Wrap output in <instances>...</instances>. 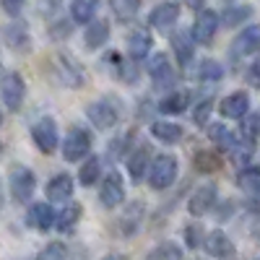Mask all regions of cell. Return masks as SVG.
<instances>
[{
  "label": "cell",
  "instance_id": "obj_1",
  "mask_svg": "<svg viewBox=\"0 0 260 260\" xmlns=\"http://www.w3.org/2000/svg\"><path fill=\"white\" fill-rule=\"evenodd\" d=\"M177 172H180L177 156L159 154V156H154V161H151V167H148V185L154 190H167V187L175 185Z\"/></svg>",
  "mask_w": 260,
  "mask_h": 260
},
{
  "label": "cell",
  "instance_id": "obj_2",
  "mask_svg": "<svg viewBox=\"0 0 260 260\" xmlns=\"http://www.w3.org/2000/svg\"><path fill=\"white\" fill-rule=\"evenodd\" d=\"M86 117H89V122L94 127L110 130L120 120V104L112 96H102V99H96V102H91L89 107H86Z\"/></svg>",
  "mask_w": 260,
  "mask_h": 260
},
{
  "label": "cell",
  "instance_id": "obj_3",
  "mask_svg": "<svg viewBox=\"0 0 260 260\" xmlns=\"http://www.w3.org/2000/svg\"><path fill=\"white\" fill-rule=\"evenodd\" d=\"M91 154V133L81 125H73L68 136L62 138V159L65 161H78Z\"/></svg>",
  "mask_w": 260,
  "mask_h": 260
},
{
  "label": "cell",
  "instance_id": "obj_4",
  "mask_svg": "<svg viewBox=\"0 0 260 260\" xmlns=\"http://www.w3.org/2000/svg\"><path fill=\"white\" fill-rule=\"evenodd\" d=\"M8 187H11V198L16 203H29L34 187H37V177L29 167H13L11 175H8Z\"/></svg>",
  "mask_w": 260,
  "mask_h": 260
},
{
  "label": "cell",
  "instance_id": "obj_5",
  "mask_svg": "<svg viewBox=\"0 0 260 260\" xmlns=\"http://www.w3.org/2000/svg\"><path fill=\"white\" fill-rule=\"evenodd\" d=\"M219 26H221L219 13L211 11V8H201L198 16H195V21H192V29H190L195 45H206L208 47L213 42V37H216V31H219Z\"/></svg>",
  "mask_w": 260,
  "mask_h": 260
},
{
  "label": "cell",
  "instance_id": "obj_6",
  "mask_svg": "<svg viewBox=\"0 0 260 260\" xmlns=\"http://www.w3.org/2000/svg\"><path fill=\"white\" fill-rule=\"evenodd\" d=\"M52 65H55V78L62 86H68V89H78V86L86 83V71L81 68V65L71 55H57L52 60Z\"/></svg>",
  "mask_w": 260,
  "mask_h": 260
},
{
  "label": "cell",
  "instance_id": "obj_7",
  "mask_svg": "<svg viewBox=\"0 0 260 260\" xmlns=\"http://www.w3.org/2000/svg\"><path fill=\"white\" fill-rule=\"evenodd\" d=\"M0 96H3V104L11 112L21 110V104L26 99V83L21 78V73H8L3 78V83H0Z\"/></svg>",
  "mask_w": 260,
  "mask_h": 260
},
{
  "label": "cell",
  "instance_id": "obj_8",
  "mask_svg": "<svg viewBox=\"0 0 260 260\" xmlns=\"http://www.w3.org/2000/svg\"><path fill=\"white\" fill-rule=\"evenodd\" d=\"M148 76H151V81H154V89H161V91L172 89V86L177 83V76H175V71H172L169 57L164 52L151 55V60H148Z\"/></svg>",
  "mask_w": 260,
  "mask_h": 260
},
{
  "label": "cell",
  "instance_id": "obj_9",
  "mask_svg": "<svg viewBox=\"0 0 260 260\" xmlns=\"http://www.w3.org/2000/svg\"><path fill=\"white\" fill-rule=\"evenodd\" d=\"M257 50H260V24H252V26L242 29L234 37L232 47H229V55H232V60H242V57H247Z\"/></svg>",
  "mask_w": 260,
  "mask_h": 260
},
{
  "label": "cell",
  "instance_id": "obj_10",
  "mask_svg": "<svg viewBox=\"0 0 260 260\" xmlns=\"http://www.w3.org/2000/svg\"><path fill=\"white\" fill-rule=\"evenodd\" d=\"M31 141L42 154H52V151L57 148V122L52 117H42L31 127Z\"/></svg>",
  "mask_w": 260,
  "mask_h": 260
},
{
  "label": "cell",
  "instance_id": "obj_11",
  "mask_svg": "<svg viewBox=\"0 0 260 260\" xmlns=\"http://www.w3.org/2000/svg\"><path fill=\"white\" fill-rule=\"evenodd\" d=\"M177 18H180V3L164 0V3L154 6V11L148 13V24L156 31H172V26L177 24Z\"/></svg>",
  "mask_w": 260,
  "mask_h": 260
},
{
  "label": "cell",
  "instance_id": "obj_12",
  "mask_svg": "<svg viewBox=\"0 0 260 260\" xmlns=\"http://www.w3.org/2000/svg\"><path fill=\"white\" fill-rule=\"evenodd\" d=\"M99 201L104 208H117L122 206L125 201V185H122V177L117 175V172H110L102 185H99Z\"/></svg>",
  "mask_w": 260,
  "mask_h": 260
},
{
  "label": "cell",
  "instance_id": "obj_13",
  "mask_svg": "<svg viewBox=\"0 0 260 260\" xmlns=\"http://www.w3.org/2000/svg\"><path fill=\"white\" fill-rule=\"evenodd\" d=\"M216 201H219L216 185H213V182H206V185H201L198 190H195V192L190 195V201H187V211H190L192 216H203V213H208V211L216 206Z\"/></svg>",
  "mask_w": 260,
  "mask_h": 260
},
{
  "label": "cell",
  "instance_id": "obj_14",
  "mask_svg": "<svg viewBox=\"0 0 260 260\" xmlns=\"http://www.w3.org/2000/svg\"><path fill=\"white\" fill-rule=\"evenodd\" d=\"M148 164H151V146L148 143H141L130 151L127 156V175L133 182H141L148 172Z\"/></svg>",
  "mask_w": 260,
  "mask_h": 260
},
{
  "label": "cell",
  "instance_id": "obj_15",
  "mask_svg": "<svg viewBox=\"0 0 260 260\" xmlns=\"http://www.w3.org/2000/svg\"><path fill=\"white\" fill-rule=\"evenodd\" d=\"M143 216H146V208H143L141 201L127 203V206H125V213L120 216L117 232H120L122 237H133V234L141 229V224H143Z\"/></svg>",
  "mask_w": 260,
  "mask_h": 260
},
{
  "label": "cell",
  "instance_id": "obj_16",
  "mask_svg": "<svg viewBox=\"0 0 260 260\" xmlns=\"http://www.w3.org/2000/svg\"><path fill=\"white\" fill-rule=\"evenodd\" d=\"M26 224L37 232H50L55 226V211L47 203H31L26 211Z\"/></svg>",
  "mask_w": 260,
  "mask_h": 260
},
{
  "label": "cell",
  "instance_id": "obj_17",
  "mask_svg": "<svg viewBox=\"0 0 260 260\" xmlns=\"http://www.w3.org/2000/svg\"><path fill=\"white\" fill-rule=\"evenodd\" d=\"M172 52H175L177 62L182 65V68H187V65L192 62V55H195V39L190 31H172Z\"/></svg>",
  "mask_w": 260,
  "mask_h": 260
},
{
  "label": "cell",
  "instance_id": "obj_18",
  "mask_svg": "<svg viewBox=\"0 0 260 260\" xmlns=\"http://www.w3.org/2000/svg\"><path fill=\"white\" fill-rule=\"evenodd\" d=\"M219 110H221V117L240 120L242 115L250 112V96H247V91H232L229 96H224V102L219 104Z\"/></svg>",
  "mask_w": 260,
  "mask_h": 260
},
{
  "label": "cell",
  "instance_id": "obj_19",
  "mask_svg": "<svg viewBox=\"0 0 260 260\" xmlns=\"http://www.w3.org/2000/svg\"><path fill=\"white\" fill-rule=\"evenodd\" d=\"M151 136L167 146H175L185 138V127L177 122H169V120H156V122H151Z\"/></svg>",
  "mask_w": 260,
  "mask_h": 260
},
{
  "label": "cell",
  "instance_id": "obj_20",
  "mask_svg": "<svg viewBox=\"0 0 260 260\" xmlns=\"http://www.w3.org/2000/svg\"><path fill=\"white\" fill-rule=\"evenodd\" d=\"M47 201H55V203H65V201H71V195H73V177L71 175H65V172H60V175H55L47 187Z\"/></svg>",
  "mask_w": 260,
  "mask_h": 260
},
{
  "label": "cell",
  "instance_id": "obj_21",
  "mask_svg": "<svg viewBox=\"0 0 260 260\" xmlns=\"http://www.w3.org/2000/svg\"><path fill=\"white\" fill-rule=\"evenodd\" d=\"M107 39H110V21L107 18H91L89 26H86V34H83V42L89 50H99L107 45Z\"/></svg>",
  "mask_w": 260,
  "mask_h": 260
},
{
  "label": "cell",
  "instance_id": "obj_22",
  "mask_svg": "<svg viewBox=\"0 0 260 260\" xmlns=\"http://www.w3.org/2000/svg\"><path fill=\"white\" fill-rule=\"evenodd\" d=\"M6 34V45L13 50V52H26L29 50V26L24 21H13L3 29Z\"/></svg>",
  "mask_w": 260,
  "mask_h": 260
},
{
  "label": "cell",
  "instance_id": "obj_23",
  "mask_svg": "<svg viewBox=\"0 0 260 260\" xmlns=\"http://www.w3.org/2000/svg\"><path fill=\"white\" fill-rule=\"evenodd\" d=\"M206 250H208V255H213V257H234V245H232V240L221 232V229H216V232H211V234H206Z\"/></svg>",
  "mask_w": 260,
  "mask_h": 260
},
{
  "label": "cell",
  "instance_id": "obj_24",
  "mask_svg": "<svg viewBox=\"0 0 260 260\" xmlns=\"http://www.w3.org/2000/svg\"><path fill=\"white\" fill-rule=\"evenodd\" d=\"M151 34L146 31V29H138V31H133L127 37V55H130V60H146L148 57V52H151Z\"/></svg>",
  "mask_w": 260,
  "mask_h": 260
},
{
  "label": "cell",
  "instance_id": "obj_25",
  "mask_svg": "<svg viewBox=\"0 0 260 260\" xmlns=\"http://www.w3.org/2000/svg\"><path fill=\"white\" fill-rule=\"evenodd\" d=\"M81 213H83V208L78 206V203H68L65 208H60L57 213H55V226H57V232H73L76 229V224L81 221Z\"/></svg>",
  "mask_w": 260,
  "mask_h": 260
},
{
  "label": "cell",
  "instance_id": "obj_26",
  "mask_svg": "<svg viewBox=\"0 0 260 260\" xmlns=\"http://www.w3.org/2000/svg\"><path fill=\"white\" fill-rule=\"evenodd\" d=\"M190 107V91H172L169 96H164L159 102V110L164 115H180Z\"/></svg>",
  "mask_w": 260,
  "mask_h": 260
},
{
  "label": "cell",
  "instance_id": "obj_27",
  "mask_svg": "<svg viewBox=\"0 0 260 260\" xmlns=\"http://www.w3.org/2000/svg\"><path fill=\"white\" fill-rule=\"evenodd\" d=\"M99 175H102V159L99 156H86V161L78 169V182L83 187H91V185L99 182Z\"/></svg>",
  "mask_w": 260,
  "mask_h": 260
},
{
  "label": "cell",
  "instance_id": "obj_28",
  "mask_svg": "<svg viewBox=\"0 0 260 260\" xmlns=\"http://www.w3.org/2000/svg\"><path fill=\"white\" fill-rule=\"evenodd\" d=\"M208 138L213 141V146H219L221 151H226V154L237 146V141H240V138H234V133L226 125H221V122H216V125L208 127Z\"/></svg>",
  "mask_w": 260,
  "mask_h": 260
},
{
  "label": "cell",
  "instance_id": "obj_29",
  "mask_svg": "<svg viewBox=\"0 0 260 260\" xmlns=\"http://www.w3.org/2000/svg\"><path fill=\"white\" fill-rule=\"evenodd\" d=\"M99 8V0H73L71 3V18L73 24H89V21L94 18Z\"/></svg>",
  "mask_w": 260,
  "mask_h": 260
},
{
  "label": "cell",
  "instance_id": "obj_30",
  "mask_svg": "<svg viewBox=\"0 0 260 260\" xmlns=\"http://www.w3.org/2000/svg\"><path fill=\"white\" fill-rule=\"evenodd\" d=\"M240 133L250 143H255L260 138V112H247L240 117Z\"/></svg>",
  "mask_w": 260,
  "mask_h": 260
},
{
  "label": "cell",
  "instance_id": "obj_31",
  "mask_svg": "<svg viewBox=\"0 0 260 260\" xmlns=\"http://www.w3.org/2000/svg\"><path fill=\"white\" fill-rule=\"evenodd\" d=\"M192 164H195L198 172H203V175H211V172H216L221 167V156L213 154V151H198L195 159H192Z\"/></svg>",
  "mask_w": 260,
  "mask_h": 260
},
{
  "label": "cell",
  "instance_id": "obj_32",
  "mask_svg": "<svg viewBox=\"0 0 260 260\" xmlns=\"http://www.w3.org/2000/svg\"><path fill=\"white\" fill-rule=\"evenodd\" d=\"M240 187L252 195H260V167H245L240 172Z\"/></svg>",
  "mask_w": 260,
  "mask_h": 260
},
{
  "label": "cell",
  "instance_id": "obj_33",
  "mask_svg": "<svg viewBox=\"0 0 260 260\" xmlns=\"http://www.w3.org/2000/svg\"><path fill=\"white\" fill-rule=\"evenodd\" d=\"M250 13H252L250 6H232V8H226L224 16H219V18H221L224 26H237V24H242V21H247Z\"/></svg>",
  "mask_w": 260,
  "mask_h": 260
},
{
  "label": "cell",
  "instance_id": "obj_34",
  "mask_svg": "<svg viewBox=\"0 0 260 260\" xmlns=\"http://www.w3.org/2000/svg\"><path fill=\"white\" fill-rule=\"evenodd\" d=\"M224 76V68H221V62H216V60H203L198 65V78L201 81H221Z\"/></svg>",
  "mask_w": 260,
  "mask_h": 260
},
{
  "label": "cell",
  "instance_id": "obj_35",
  "mask_svg": "<svg viewBox=\"0 0 260 260\" xmlns=\"http://www.w3.org/2000/svg\"><path fill=\"white\" fill-rule=\"evenodd\" d=\"M138 6H141V0H112V11L120 21H130L136 16Z\"/></svg>",
  "mask_w": 260,
  "mask_h": 260
},
{
  "label": "cell",
  "instance_id": "obj_36",
  "mask_svg": "<svg viewBox=\"0 0 260 260\" xmlns=\"http://www.w3.org/2000/svg\"><path fill=\"white\" fill-rule=\"evenodd\" d=\"M148 257H154V260H164V257H172V260H177V257H182V247H177L175 242H161V245H156L154 250L148 252Z\"/></svg>",
  "mask_w": 260,
  "mask_h": 260
},
{
  "label": "cell",
  "instance_id": "obj_37",
  "mask_svg": "<svg viewBox=\"0 0 260 260\" xmlns=\"http://www.w3.org/2000/svg\"><path fill=\"white\" fill-rule=\"evenodd\" d=\"M211 110H213V102H211V99H203L198 107H195V110H192V120H195V125H206L208 117H211Z\"/></svg>",
  "mask_w": 260,
  "mask_h": 260
},
{
  "label": "cell",
  "instance_id": "obj_38",
  "mask_svg": "<svg viewBox=\"0 0 260 260\" xmlns=\"http://www.w3.org/2000/svg\"><path fill=\"white\" fill-rule=\"evenodd\" d=\"M247 83L252 86V89H260V55L252 60V65H250V68H247Z\"/></svg>",
  "mask_w": 260,
  "mask_h": 260
},
{
  "label": "cell",
  "instance_id": "obj_39",
  "mask_svg": "<svg viewBox=\"0 0 260 260\" xmlns=\"http://www.w3.org/2000/svg\"><path fill=\"white\" fill-rule=\"evenodd\" d=\"M185 237H187V247H201V242H203V232L198 229V226H187L185 229Z\"/></svg>",
  "mask_w": 260,
  "mask_h": 260
},
{
  "label": "cell",
  "instance_id": "obj_40",
  "mask_svg": "<svg viewBox=\"0 0 260 260\" xmlns=\"http://www.w3.org/2000/svg\"><path fill=\"white\" fill-rule=\"evenodd\" d=\"M0 6H3V11L8 16H16V13H21V8L26 6V0H0Z\"/></svg>",
  "mask_w": 260,
  "mask_h": 260
},
{
  "label": "cell",
  "instance_id": "obj_41",
  "mask_svg": "<svg viewBox=\"0 0 260 260\" xmlns=\"http://www.w3.org/2000/svg\"><path fill=\"white\" fill-rule=\"evenodd\" d=\"M68 255V250H65L60 242H52L47 250H42V257H65Z\"/></svg>",
  "mask_w": 260,
  "mask_h": 260
},
{
  "label": "cell",
  "instance_id": "obj_42",
  "mask_svg": "<svg viewBox=\"0 0 260 260\" xmlns=\"http://www.w3.org/2000/svg\"><path fill=\"white\" fill-rule=\"evenodd\" d=\"M185 3H187L190 8H195V11H201V8H203V3H206V0H185Z\"/></svg>",
  "mask_w": 260,
  "mask_h": 260
},
{
  "label": "cell",
  "instance_id": "obj_43",
  "mask_svg": "<svg viewBox=\"0 0 260 260\" xmlns=\"http://www.w3.org/2000/svg\"><path fill=\"white\" fill-rule=\"evenodd\" d=\"M0 208H3V185H0Z\"/></svg>",
  "mask_w": 260,
  "mask_h": 260
},
{
  "label": "cell",
  "instance_id": "obj_44",
  "mask_svg": "<svg viewBox=\"0 0 260 260\" xmlns=\"http://www.w3.org/2000/svg\"><path fill=\"white\" fill-rule=\"evenodd\" d=\"M0 154H3V143H0Z\"/></svg>",
  "mask_w": 260,
  "mask_h": 260
},
{
  "label": "cell",
  "instance_id": "obj_45",
  "mask_svg": "<svg viewBox=\"0 0 260 260\" xmlns=\"http://www.w3.org/2000/svg\"><path fill=\"white\" fill-rule=\"evenodd\" d=\"M0 122H3V112H0Z\"/></svg>",
  "mask_w": 260,
  "mask_h": 260
}]
</instances>
